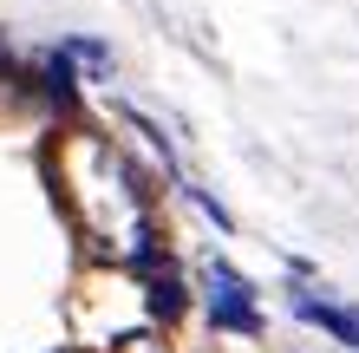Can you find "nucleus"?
<instances>
[{
    "instance_id": "1",
    "label": "nucleus",
    "mask_w": 359,
    "mask_h": 353,
    "mask_svg": "<svg viewBox=\"0 0 359 353\" xmlns=\"http://www.w3.org/2000/svg\"><path fill=\"white\" fill-rule=\"evenodd\" d=\"M209 281H216V327H242V334H255V301H248V281H236L229 268L216 262L209 268Z\"/></svg>"
},
{
    "instance_id": "2",
    "label": "nucleus",
    "mask_w": 359,
    "mask_h": 353,
    "mask_svg": "<svg viewBox=\"0 0 359 353\" xmlns=\"http://www.w3.org/2000/svg\"><path fill=\"white\" fill-rule=\"evenodd\" d=\"M294 314L313 321V327H327V334H340L346 347H359V307H333V301H294Z\"/></svg>"
}]
</instances>
